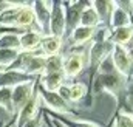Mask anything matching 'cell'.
Segmentation results:
<instances>
[{"label":"cell","mask_w":133,"mask_h":127,"mask_svg":"<svg viewBox=\"0 0 133 127\" xmlns=\"http://www.w3.org/2000/svg\"><path fill=\"white\" fill-rule=\"evenodd\" d=\"M132 81H133V76H132Z\"/></svg>","instance_id":"obj_34"},{"label":"cell","mask_w":133,"mask_h":127,"mask_svg":"<svg viewBox=\"0 0 133 127\" xmlns=\"http://www.w3.org/2000/svg\"><path fill=\"white\" fill-rule=\"evenodd\" d=\"M65 74L64 71H56V73H43L42 76H39V84L48 90V92H57L59 87L62 84H65Z\"/></svg>","instance_id":"obj_16"},{"label":"cell","mask_w":133,"mask_h":127,"mask_svg":"<svg viewBox=\"0 0 133 127\" xmlns=\"http://www.w3.org/2000/svg\"><path fill=\"white\" fill-rule=\"evenodd\" d=\"M115 127H133L132 113L127 110H119L115 116Z\"/></svg>","instance_id":"obj_27"},{"label":"cell","mask_w":133,"mask_h":127,"mask_svg":"<svg viewBox=\"0 0 133 127\" xmlns=\"http://www.w3.org/2000/svg\"><path fill=\"white\" fill-rule=\"evenodd\" d=\"M42 121H43V110H40L39 115H36L33 119H28L22 127H42Z\"/></svg>","instance_id":"obj_28"},{"label":"cell","mask_w":133,"mask_h":127,"mask_svg":"<svg viewBox=\"0 0 133 127\" xmlns=\"http://www.w3.org/2000/svg\"><path fill=\"white\" fill-rule=\"evenodd\" d=\"M22 2H5V6L0 11V28L2 30H16L14 22H16V12L17 8L20 6Z\"/></svg>","instance_id":"obj_13"},{"label":"cell","mask_w":133,"mask_h":127,"mask_svg":"<svg viewBox=\"0 0 133 127\" xmlns=\"http://www.w3.org/2000/svg\"><path fill=\"white\" fill-rule=\"evenodd\" d=\"M53 121L62 124L65 127H101L95 123H90V121H84V119H74V118H70V116H62V115H56V113H50V112H45Z\"/></svg>","instance_id":"obj_20"},{"label":"cell","mask_w":133,"mask_h":127,"mask_svg":"<svg viewBox=\"0 0 133 127\" xmlns=\"http://www.w3.org/2000/svg\"><path fill=\"white\" fill-rule=\"evenodd\" d=\"M91 6H93V9L96 11L101 23H102V25H107V23H108V19H110V14H111V9H113V2L95 0V2H91Z\"/></svg>","instance_id":"obj_22"},{"label":"cell","mask_w":133,"mask_h":127,"mask_svg":"<svg viewBox=\"0 0 133 127\" xmlns=\"http://www.w3.org/2000/svg\"><path fill=\"white\" fill-rule=\"evenodd\" d=\"M64 56V65H62V71L65 74V79H73L76 76H79L87 63V54L85 51H71L70 54H62Z\"/></svg>","instance_id":"obj_5"},{"label":"cell","mask_w":133,"mask_h":127,"mask_svg":"<svg viewBox=\"0 0 133 127\" xmlns=\"http://www.w3.org/2000/svg\"><path fill=\"white\" fill-rule=\"evenodd\" d=\"M81 27H88V28H98L99 25H102L96 14V11L91 6V2H87V5L84 6L82 12H81V20H79Z\"/></svg>","instance_id":"obj_18"},{"label":"cell","mask_w":133,"mask_h":127,"mask_svg":"<svg viewBox=\"0 0 133 127\" xmlns=\"http://www.w3.org/2000/svg\"><path fill=\"white\" fill-rule=\"evenodd\" d=\"M51 124H53V127H65V126H62V124H59V123H56V121H53V119H51Z\"/></svg>","instance_id":"obj_31"},{"label":"cell","mask_w":133,"mask_h":127,"mask_svg":"<svg viewBox=\"0 0 133 127\" xmlns=\"http://www.w3.org/2000/svg\"><path fill=\"white\" fill-rule=\"evenodd\" d=\"M37 79H39V78H36L33 81H28V82H22V84L16 85L14 88H11V104H12L14 115H16V113L19 112V109L34 95Z\"/></svg>","instance_id":"obj_8"},{"label":"cell","mask_w":133,"mask_h":127,"mask_svg":"<svg viewBox=\"0 0 133 127\" xmlns=\"http://www.w3.org/2000/svg\"><path fill=\"white\" fill-rule=\"evenodd\" d=\"M0 109L6 115L14 116V110L11 104V88H0Z\"/></svg>","instance_id":"obj_25"},{"label":"cell","mask_w":133,"mask_h":127,"mask_svg":"<svg viewBox=\"0 0 133 127\" xmlns=\"http://www.w3.org/2000/svg\"><path fill=\"white\" fill-rule=\"evenodd\" d=\"M64 8H65V19H66V36L73 31L76 27H79V20H81V12L84 9V6L87 5V2H62Z\"/></svg>","instance_id":"obj_9"},{"label":"cell","mask_w":133,"mask_h":127,"mask_svg":"<svg viewBox=\"0 0 133 127\" xmlns=\"http://www.w3.org/2000/svg\"><path fill=\"white\" fill-rule=\"evenodd\" d=\"M57 95L61 96L65 102H68V98H70V84H62L61 87H59V90H57ZM70 104V102H68Z\"/></svg>","instance_id":"obj_29"},{"label":"cell","mask_w":133,"mask_h":127,"mask_svg":"<svg viewBox=\"0 0 133 127\" xmlns=\"http://www.w3.org/2000/svg\"><path fill=\"white\" fill-rule=\"evenodd\" d=\"M14 126V119H11V121H8V123H5V124H2L0 127H12Z\"/></svg>","instance_id":"obj_30"},{"label":"cell","mask_w":133,"mask_h":127,"mask_svg":"<svg viewBox=\"0 0 133 127\" xmlns=\"http://www.w3.org/2000/svg\"><path fill=\"white\" fill-rule=\"evenodd\" d=\"M34 27V11L31 3L22 2L20 6L17 8L16 12V22H14V28L16 30H22L25 31V28H31Z\"/></svg>","instance_id":"obj_11"},{"label":"cell","mask_w":133,"mask_h":127,"mask_svg":"<svg viewBox=\"0 0 133 127\" xmlns=\"http://www.w3.org/2000/svg\"><path fill=\"white\" fill-rule=\"evenodd\" d=\"M87 85L84 82H71L70 84V98L68 102L70 104H76L79 101H82L87 95Z\"/></svg>","instance_id":"obj_24"},{"label":"cell","mask_w":133,"mask_h":127,"mask_svg":"<svg viewBox=\"0 0 133 127\" xmlns=\"http://www.w3.org/2000/svg\"><path fill=\"white\" fill-rule=\"evenodd\" d=\"M132 119H133V112H132Z\"/></svg>","instance_id":"obj_33"},{"label":"cell","mask_w":133,"mask_h":127,"mask_svg":"<svg viewBox=\"0 0 133 127\" xmlns=\"http://www.w3.org/2000/svg\"><path fill=\"white\" fill-rule=\"evenodd\" d=\"M40 40H42V34L36 30H25L19 36V42H20V51H37L40 47Z\"/></svg>","instance_id":"obj_14"},{"label":"cell","mask_w":133,"mask_h":127,"mask_svg":"<svg viewBox=\"0 0 133 127\" xmlns=\"http://www.w3.org/2000/svg\"><path fill=\"white\" fill-rule=\"evenodd\" d=\"M111 62L119 76H122L125 81L132 79L133 76V56L129 47L124 45H113L111 50Z\"/></svg>","instance_id":"obj_2"},{"label":"cell","mask_w":133,"mask_h":127,"mask_svg":"<svg viewBox=\"0 0 133 127\" xmlns=\"http://www.w3.org/2000/svg\"><path fill=\"white\" fill-rule=\"evenodd\" d=\"M130 51H132V56H133V48H132V50H130Z\"/></svg>","instance_id":"obj_32"},{"label":"cell","mask_w":133,"mask_h":127,"mask_svg":"<svg viewBox=\"0 0 133 127\" xmlns=\"http://www.w3.org/2000/svg\"><path fill=\"white\" fill-rule=\"evenodd\" d=\"M34 11V25H36V31H39L42 36L48 34V28H50V14L53 9V2H31Z\"/></svg>","instance_id":"obj_6"},{"label":"cell","mask_w":133,"mask_h":127,"mask_svg":"<svg viewBox=\"0 0 133 127\" xmlns=\"http://www.w3.org/2000/svg\"><path fill=\"white\" fill-rule=\"evenodd\" d=\"M62 65H64V56H62V54L48 56V58H46V65H45V71H43V73L62 71Z\"/></svg>","instance_id":"obj_26"},{"label":"cell","mask_w":133,"mask_h":127,"mask_svg":"<svg viewBox=\"0 0 133 127\" xmlns=\"http://www.w3.org/2000/svg\"><path fill=\"white\" fill-rule=\"evenodd\" d=\"M33 79L36 78L28 76L20 70H0V88H14L16 85Z\"/></svg>","instance_id":"obj_10"},{"label":"cell","mask_w":133,"mask_h":127,"mask_svg":"<svg viewBox=\"0 0 133 127\" xmlns=\"http://www.w3.org/2000/svg\"><path fill=\"white\" fill-rule=\"evenodd\" d=\"M95 30L96 28H88V27H76L73 31L68 34V40L71 42V45L74 47H79V45H85L87 42H91L93 40V36H95Z\"/></svg>","instance_id":"obj_17"},{"label":"cell","mask_w":133,"mask_h":127,"mask_svg":"<svg viewBox=\"0 0 133 127\" xmlns=\"http://www.w3.org/2000/svg\"><path fill=\"white\" fill-rule=\"evenodd\" d=\"M132 17L127 11H124L122 8H119L115 2H113V9H111V14H110V19H108V23L107 27L113 31V30H118V28H124V27H132Z\"/></svg>","instance_id":"obj_12"},{"label":"cell","mask_w":133,"mask_h":127,"mask_svg":"<svg viewBox=\"0 0 133 127\" xmlns=\"http://www.w3.org/2000/svg\"><path fill=\"white\" fill-rule=\"evenodd\" d=\"M36 92L40 98L42 104L45 107H48L51 110V113H56V115H62V116H76V113L73 112L71 109V104L65 102L61 96L57 95V92H48L45 90L40 84H39V79H37V84H36Z\"/></svg>","instance_id":"obj_1"},{"label":"cell","mask_w":133,"mask_h":127,"mask_svg":"<svg viewBox=\"0 0 133 127\" xmlns=\"http://www.w3.org/2000/svg\"><path fill=\"white\" fill-rule=\"evenodd\" d=\"M62 43H64L62 39H59L56 36H51V34H46V36H42L39 51L46 58L48 56H56V54H61Z\"/></svg>","instance_id":"obj_15"},{"label":"cell","mask_w":133,"mask_h":127,"mask_svg":"<svg viewBox=\"0 0 133 127\" xmlns=\"http://www.w3.org/2000/svg\"><path fill=\"white\" fill-rule=\"evenodd\" d=\"M20 54V50H9V48H0V68L9 70Z\"/></svg>","instance_id":"obj_23"},{"label":"cell","mask_w":133,"mask_h":127,"mask_svg":"<svg viewBox=\"0 0 133 127\" xmlns=\"http://www.w3.org/2000/svg\"><path fill=\"white\" fill-rule=\"evenodd\" d=\"M42 105V101L37 95V92H34V95L19 109V112L14 115V126L12 127H22L28 119H33L36 115H39V112L42 110L40 109Z\"/></svg>","instance_id":"obj_7"},{"label":"cell","mask_w":133,"mask_h":127,"mask_svg":"<svg viewBox=\"0 0 133 127\" xmlns=\"http://www.w3.org/2000/svg\"><path fill=\"white\" fill-rule=\"evenodd\" d=\"M48 34L56 36L64 40L66 36V19H65V8L62 2H53V9L50 14V28Z\"/></svg>","instance_id":"obj_4"},{"label":"cell","mask_w":133,"mask_h":127,"mask_svg":"<svg viewBox=\"0 0 133 127\" xmlns=\"http://www.w3.org/2000/svg\"><path fill=\"white\" fill-rule=\"evenodd\" d=\"M113 42L111 40H99V39H93L87 53V63L88 67H91L95 71L98 70L101 63L104 62L113 50Z\"/></svg>","instance_id":"obj_3"},{"label":"cell","mask_w":133,"mask_h":127,"mask_svg":"<svg viewBox=\"0 0 133 127\" xmlns=\"http://www.w3.org/2000/svg\"><path fill=\"white\" fill-rule=\"evenodd\" d=\"M23 31H12V30H0V48L9 50H20L19 36Z\"/></svg>","instance_id":"obj_19"},{"label":"cell","mask_w":133,"mask_h":127,"mask_svg":"<svg viewBox=\"0 0 133 127\" xmlns=\"http://www.w3.org/2000/svg\"><path fill=\"white\" fill-rule=\"evenodd\" d=\"M110 40L115 45H124V47H127L129 42L133 40V25L132 27H124V28L113 30L111 36H110Z\"/></svg>","instance_id":"obj_21"}]
</instances>
